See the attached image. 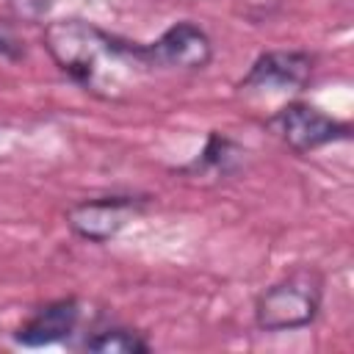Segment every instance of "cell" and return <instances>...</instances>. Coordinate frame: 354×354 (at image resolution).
<instances>
[{"label": "cell", "instance_id": "cell-1", "mask_svg": "<svg viewBox=\"0 0 354 354\" xmlns=\"http://www.w3.org/2000/svg\"><path fill=\"white\" fill-rule=\"evenodd\" d=\"M44 50L55 66L100 100H119L141 72H149L144 44L119 39L86 19H55L44 25Z\"/></svg>", "mask_w": 354, "mask_h": 354}, {"label": "cell", "instance_id": "cell-2", "mask_svg": "<svg viewBox=\"0 0 354 354\" xmlns=\"http://www.w3.org/2000/svg\"><path fill=\"white\" fill-rule=\"evenodd\" d=\"M324 301V277L315 268H296L254 301V324L263 332H296L310 326Z\"/></svg>", "mask_w": 354, "mask_h": 354}, {"label": "cell", "instance_id": "cell-3", "mask_svg": "<svg viewBox=\"0 0 354 354\" xmlns=\"http://www.w3.org/2000/svg\"><path fill=\"white\" fill-rule=\"evenodd\" d=\"M313 55L301 50H268L254 58L249 72L238 80V91L246 97L285 100L299 94L313 77Z\"/></svg>", "mask_w": 354, "mask_h": 354}, {"label": "cell", "instance_id": "cell-4", "mask_svg": "<svg viewBox=\"0 0 354 354\" xmlns=\"http://www.w3.org/2000/svg\"><path fill=\"white\" fill-rule=\"evenodd\" d=\"M147 196L133 194H113V196H94L80 199L66 210V227L88 241V243H111L133 218L147 210Z\"/></svg>", "mask_w": 354, "mask_h": 354}, {"label": "cell", "instance_id": "cell-5", "mask_svg": "<svg viewBox=\"0 0 354 354\" xmlns=\"http://www.w3.org/2000/svg\"><path fill=\"white\" fill-rule=\"evenodd\" d=\"M268 124L288 144V149H293L296 155L315 152V149H321L326 144H335V141H343V138L351 136L348 122L332 119L321 108H315L310 102H299V100L285 102L268 119Z\"/></svg>", "mask_w": 354, "mask_h": 354}, {"label": "cell", "instance_id": "cell-6", "mask_svg": "<svg viewBox=\"0 0 354 354\" xmlns=\"http://www.w3.org/2000/svg\"><path fill=\"white\" fill-rule=\"evenodd\" d=\"M144 58L149 69H205L213 58L210 36L191 19H180L166 28L155 41L144 44Z\"/></svg>", "mask_w": 354, "mask_h": 354}, {"label": "cell", "instance_id": "cell-7", "mask_svg": "<svg viewBox=\"0 0 354 354\" xmlns=\"http://www.w3.org/2000/svg\"><path fill=\"white\" fill-rule=\"evenodd\" d=\"M80 321V304L75 296L66 299H55L41 304L39 310H33L14 332V343L28 346V348H39V346H50V343H61L66 340L75 326Z\"/></svg>", "mask_w": 354, "mask_h": 354}, {"label": "cell", "instance_id": "cell-8", "mask_svg": "<svg viewBox=\"0 0 354 354\" xmlns=\"http://www.w3.org/2000/svg\"><path fill=\"white\" fill-rule=\"evenodd\" d=\"M243 149L232 141V138H227V136H221V133H210L207 136V144H205V149L199 152V158H194L191 163H185V166H180V174H191V177H216V180H221V177H230V174H235L238 169H241V160H243Z\"/></svg>", "mask_w": 354, "mask_h": 354}, {"label": "cell", "instance_id": "cell-9", "mask_svg": "<svg viewBox=\"0 0 354 354\" xmlns=\"http://www.w3.org/2000/svg\"><path fill=\"white\" fill-rule=\"evenodd\" d=\"M83 348L94 351V354H147L152 346L136 329L111 326V329H102V332H94L91 337H86Z\"/></svg>", "mask_w": 354, "mask_h": 354}, {"label": "cell", "instance_id": "cell-10", "mask_svg": "<svg viewBox=\"0 0 354 354\" xmlns=\"http://www.w3.org/2000/svg\"><path fill=\"white\" fill-rule=\"evenodd\" d=\"M22 55H25L22 41H19L11 30L0 28V58H6V61H19Z\"/></svg>", "mask_w": 354, "mask_h": 354}]
</instances>
